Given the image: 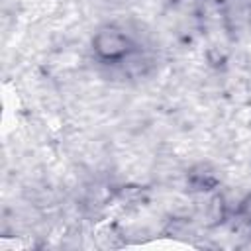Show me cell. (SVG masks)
Segmentation results:
<instances>
[{"instance_id":"obj_2","label":"cell","mask_w":251,"mask_h":251,"mask_svg":"<svg viewBox=\"0 0 251 251\" xmlns=\"http://www.w3.org/2000/svg\"><path fill=\"white\" fill-rule=\"evenodd\" d=\"M245 208H247V216H249V218H251V200H249V204H247V206H245Z\"/></svg>"},{"instance_id":"obj_1","label":"cell","mask_w":251,"mask_h":251,"mask_svg":"<svg viewBox=\"0 0 251 251\" xmlns=\"http://www.w3.org/2000/svg\"><path fill=\"white\" fill-rule=\"evenodd\" d=\"M126 45H127V41L116 31H104L96 39V49L104 57H118V55L126 53V49H127Z\"/></svg>"}]
</instances>
